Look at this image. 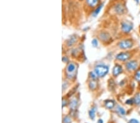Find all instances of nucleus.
Here are the masks:
<instances>
[{
    "label": "nucleus",
    "instance_id": "nucleus-9",
    "mask_svg": "<svg viewBox=\"0 0 140 123\" xmlns=\"http://www.w3.org/2000/svg\"><path fill=\"white\" fill-rule=\"evenodd\" d=\"M105 105L108 109H112L115 105V102L113 100H107L105 102Z\"/></svg>",
    "mask_w": 140,
    "mask_h": 123
},
{
    "label": "nucleus",
    "instance_id": "nucleus-16",
    "mask_svg": "<svg viewBox=\"0 0 140 123\" xmlns=\"http://www.w3.org/2000/svg\"><path fill=\"white\" fill-rule=\"evenodd\" d=\"M75 41H76L75 37L74 36H72V37L69 39L68 42H67L69 46H71V45H73V44L75 42Z\"/></svg>",
    "mask_w": 140,
    "mask_h": 123
},
{
    "label": "nucleus",
    "instance_id": "nucleus-5",
    "mask_svg": "<svg viewBox=\"0 0 140 123\" xmlns=\"http://www.w3.org/2000/svg\"><path fill=\"white\" fill-rule=\"evenodd\" d=\"M131 55H130V53L128 52H121L117 54L116 56V59L120 61H127L130 58Z\"/></svg>",
    "mask_w": 140,
    "mask_h": 123
},
{
    "label": "nucleus",
    "instance_id": "nucleus-13",
    "mask_svg": "<svg viewBox=\"0 0 140 123\" xmlns=\"http://www.w3.org/2000/svg\"><path fill=\"white\" fill-rule=\"evenodd\" d=\"M135 104L139 105L140 104V93H136L133 98Z\"/></svg>",
    "mask_w": 140,
    "mask_h": 123
},
{
    "label": "nucleus",
    "instance_id": "nucleus-4",
    "mask_svg": "<svg viewBox=\"0 0 140 123\" xmlns=\"http://www.w3.org/2000/svg\"><path fill=\"white\" fill-rule=\"evenodd\" d=\"M121 30L124 33H130L131 31V30L133 28V26L132 23L130 22H123L121 24Z\"/></svg>",
    "mask_w": 140,
    "mask_h": 123
},
{
    "label": "nucleus",
    "instance_id": "nucleus-11",
    "mask_svg": "<svg viewBox=\"0 0 140 123\" xmlns=\"http://www.w3.org/2000/svg\"><path fill=\"white\" fill-rule=\"evenodd\" d=\"M77 104H78V102H77V100L75 98L72 99L70 101V107L72 109H75L76 108L77 106Z\"/></svg>",
    "mask_w": 140,
    "mask_h": 123
},
{
    "label": "nucleus",
    "instance_id": "nucleus-22",
    "mask_svg": "<svg viewBox=\"0 0 140 123\" xmlns=\"http://www.w3.org/2000/svg\"><path fill=\"white\" fill-rule=\"evenodd\" d=\"M133 103H135V102H134L133 98L129 99V100H128L127 101H126V104H129V105H131V104H133Z\"/></svg>",
    "mask_w": 140,
    "mask_h": 123
},
{
    "label": "nucleus",
    "instance_id": "nucleus-15",
    "mask_svg": "<svg viewBox=\"0 0 140 123\" xmlns=\"http://www.w3.org/2000/svg\"><path fill=\"white\" fill-rule=\"evenodd\" d=\"M95 113H96V109L95 108H92L89 111V116L92 119H93L95 118Z\"/></svg>",
    "mask_w": 140,
    "mask_h": 123
},
{
    "label": "nucleus",
    "instance_id": "nucleus-17",
    "mask_svg": "<svg viewBox=\"0 0 140 123\" xmlns=\"http://www.w3.org/2000/svg\"><path fill=\"white\" fill-rule=\"evenodd\" d=\"M135 79L137 82H140V69L138 70L135 74Z\"/></svg>",
    "mask_w": 140,
    "mask_h": 123
},
{
    "label": "nucleus",
    "instance_id": "nucleus-3",
    "mask_svg": "<svg viewBox=\"0 0 140 123\" xmlns=\"http://www.w3.org/2000/svg\"><path fill=\"white\" fill-rule=\"evenodd\" d=\"M133 45V41L130 39H126L120 41L118 44V46L121 49H128L131 48Z\"/></svg>",
    "mask_w": 140,
    "mask_h": 123
},
{
    "label": "nucleus",
    "instance_id": "nucleus-7",
    "mask_svg": "<svg viewBox=\"0 0 140 123\" xmlns=\"http://www.w3.org/2000/svg\"><path fill=\"white\" fill-rule=\"evenodd\" d=\"M115 11L118 14H123L125 13V8L123 4H118L115 7Z\"/></svg>",
    "mask_w": 140,
    "mask_h": 123
},
{
    "label": "nucleus",
    "instance_id": "nucleus-25",
    "mask_svg": "<svg viewBox=\"0 0 140 123\" xmlns=\"http://www.w3.org/2000/svg\"><path fill=\"white\" fill-rule=\"evenodd\" d=\"M98 123H103V120L102 119H99Z\"/></svg>",
    "mask_w": 140,
    "mask_h": 123
},
{
    "label": "nucleus",
    "instance_id": "nucleus-24",
    "mask_svg": "<svg viewBox=\"0 0 140 123\" xmlns=\"http://www.w3.org/2000/svg\"><path fill=\"white\" fill-rule=\"evenodd\" d=\"M67 100H62V107H64L67 104Z\"/></svg>",
    "mask_w": 140,
    "mask_h": 123
},
{
    "label": "nucleus",
    "instance_id": "nucleus-26",
    "mask_svg": "<svg viewBox=\"0 0 140 123\" xmlns=\"http://www.w3.org/2000/svg\"><path fill=\"white\" fill-rule=\"evenodd\" d=\"M135 1H136L137 3H139V0H135Z\"/></svg>",
    "mask_w": 140,
    "mask_h": 123
},
{
    "label": "nucleus",
    "instance_id": "nucleus-8",
    "mask_svg": "<svg viewBox=\"0 0 140 123\" xmlns=\"http://www.w3.org/2000/svg\"><path fill=\"white\" fill-rule=\"evenodd\" d=\"M123 71L122 67L119 65L117 64L113 68V75L115 77H117V76L119 75L120 73H121Z\"/></svg>",
    "mask_w": 140,
    "mask_h": 123
},
{
    "label": "nucleus",
    "instance_id": "nucleus-10",
    "mask_svg": "<svg viewBox=\"0 0 140 123\" xmlns=\"http://www.w3.org/2000/svg\"><path fill=\"white\" fill-rule=\"evenodd\" d=\"M100 38L103 41H108L110 39V36L107 32H102L100 34Z\"/></svg>",
    "mask_w": 140,
    "mask_h": 123
},
{
    "label": "nucleus",
    "instance_id": "nucleus-18",
    "mask_svg": "<svg viewBox=\"0 0 140 123\" xmlns=\"http://www.w3.org/2000/svg\"><path fill=\"white\" fill-rule=\"evenodd\" d=\"M117 111L119 112V113L121 114V115H125V113H126V111H125V110L122 107L118 106V108H117Z\"/></svg>",
    "mask_w": 140,
    "mask_h": 123
},
{
    "label": "nucleus",
    "instance_id": "nucleus-12",
    "mask_svg": "<svg viewBox=\"0 0 140 123\" xmlns=\"http://www.w3.org/2000/svg\"><path fill=\"white\" fill-rule=\"evenodd\" d=\"M87 2L90 6L94 7L97 5L99 2V0H87Z\"/></svg>",
    "mask_w": 140,
    "mask_h": 123
},
{
    "label": "nucleus",
    "instance_id": "nucleus-19",
    "mask_svg": "<svg viewBox=\"0 0 140 123\" xmlns=\"http://www.w3.org/2000/svg\"><path fill=\"white\" fill-rule=\"evenodd\" d=\"M89 86L92 90H94L96 86V83L95 81H91L89 83Z\"/></svg>",
    "mask_w": 140,
    "mask_h": 123
},
{
    "label": "nucleus",
    "instance_id": "nucleus-6",
    "mask_svg": "<svg viewBox=\"0 0 140 123\" xmlns=\"http://www.w3.org/2000/svg\"><path fill=\"white\" fill-rule=\"evenodd\" d=\"M138 63L135 60H131L126 63V67L129 71L135 70L138 68Z\"/></svg>",
    "mask_w": 140,
    "mask_h": 123
},
{
    "label": "nucleus",
    "instance_id": "nucleus-23",
    "mask_svg": "<svg viewBox=\"0 0 140 123\" xmlns=\"http://www.w3.org/2000/svg\"><path fill=\"white\" fill-rule=\"evenodd\" d=\"M130 123H140L136 119H132L130 121Z\"/></svg>",
    "mask_w": 140,
    "mask_h": 123
},
{
    "label": "nucleus",
    "instance_id": "nucleus-20",
    "mask_svg": "<svg viewBox=\"0 0 140 123\" xmlns=\"http://www.w3.org/2000/svg\"><path fill=\"white\" fill-rule=\"evenodd\" d=\"M63 123H71L70 118L68 116H66L63 119Z\"/></svg>",
    "mask_w": 140,
    "mask_h": 123
},
{
    "label": "nucleus",
    "instance_id": "nucleus-14",
    "mask_svg": "<svg viewBox=\"0 0 140 123\" xmlns=\"http://www.w3.org/2000/svg\"><path fill=\"white\" fill-rule=\"evenodd\" d=\"M102 7H103V4H102L101 5L99 6L98 7V8H96L95 11H94L93 13V16H94V17L96 16L99 14V13L100 12L101 9H102Z\"/></svg>",
    "mask_w": 140,
    "mask_h": 123
},
{
    "label": "nucleus",
    "instance_id": "nucleus-2",
    "mask_svg": "<svg viewBox=\"0 0 140 123\" xmlns=\"http://www.w3.org/2000/svg\"><path fill=\"white\" fill-rule=\"evenodd\" d=\"M76 67L75 64L74 63H69L66 68V73H67V77L69 78H72L74 77L76 73Z\"/></svg>",
    "mask_w": 140,
    "mask_h": 123
},
{
    "label": "nucleus",
    "instance_id": "nucleus-21",
    "mask_svg": "<svg viewBox=\"0 0 140 123\" xmlns=\"http://www.w3.org/2000/svg\"><path fill=\"white\" fill-rule=\"evenodd\" d=\"M92 44L93 47H97L98 46V41L96 39H94L92 40Z\"/></svg>",
    "mask_w": 140,
    "mask_h": 123
},
{
    "label": "nucleus",
    "instance_id": "nucleus-1",
    "mask_svg": "<svg viewBox=\"0 0 140 123\" xmlns=\"http://www.w3.org/2000/svg\"><path fill=\"white\" fill-rule=\"evenodd\" d=\"M108 71L109 68L105 65H98L94 69V72L98 77H104L108 73Z\"/></svg>",
    "mask_w": 140,
    "mask_h": 123
}]
</instances>
